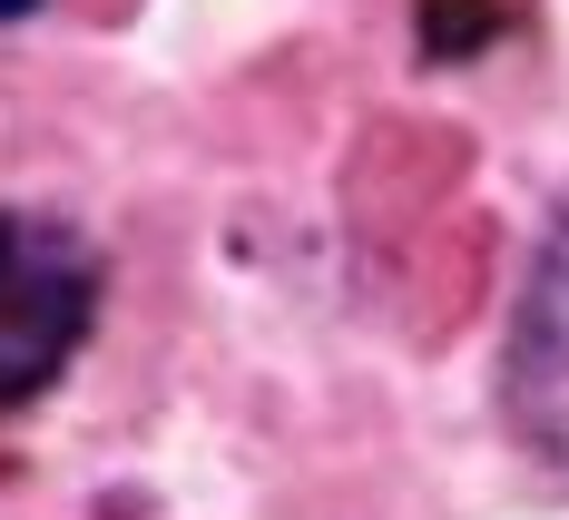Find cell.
<instances>
[{
    "label": "cell",
    "mask_w": 569,
    "mask_h": 520,
    "mask_svg": "<svg viewBox=\"0 0 569 520\" xmlns=\"http://www.w3.org/2000/svg\"><path fill=\"white\" fill-rule=\"evenodd\" d=\"M99 304V256L59 217H10L0 207V403L40 393L89 334Z\"/></svg>",
    "instance_id": "cell-1"
},
{
    "label": "cell",
    "mask_w": 569,
    "mask_h": 520,
    "mask_svg": "<svg viewBox=\"0 0 569 520\" xmlns=\"http://www.w3.org/2000/svg\"><path fill=\"white\" fill-rule=\"evenodd\" d=\"M501 412L530 442V462H550L569 481V207L550 217L530 286L511 314V353H501Z\"/></svg>",
    "instance_id": "cell-2"
}]
</instances>
